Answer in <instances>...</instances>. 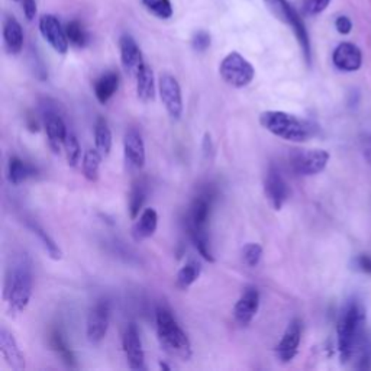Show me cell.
<instances>
[{
    "mask_svg": "<svg viewBox=\"0 0 371 371\" xmlns=\"http://www.w3.org/2000/svg\"><path fill=\"white\" fill-rule=\"evenodd\" d=\"M5 46L10 54H19L23 47V31L21 23L13 18H8L3 25Z\"/></svg>",
    "mask_w": 371,
    "mask_h": 371,
    "instance_id": "obj_23",
    "label": "cell"
},
{
    "mask_svg": "<svg viewBox=\"0 0 371 371\" xmlns=\"http://www.w3.org/2000/svg\"><path fill=\"white\" fill-rule=\"evenodd\" d=\"M147 199V189L146 184L135 183L130 193V202H128V210H130L131 219H137L139 217V212L142 210V206L146 203Z\"/></svg>",
    "mask_w": 371,
    "mask_h": 371,
    "instance_id": "obj_28",
    "label": "cell"
},
{
    "mask_svg": "<svg viewBox=\"0 0 371 371\" xmlns=\"http://www.w3.org/2000/svg\"><path fill=\"white\" fill-rule=\"evenodd\" d=\"M361 151L364 159L368 164H371V134H365L361 139Z\"/></svg>",
    "mask_w": 371,
    "mask_h": 371,
    "instance_id": "obj_41",
    "label": "cell"
},
{
    "mask_svg": "<svg viewBox=\"0 0 371 371\" xmlns=\"http://www.w3.org/2000/svg\"><path fill=\"white\" fill-rule=\"evenodd\" d=\"M202 273V265L196 260H189L179 271L176 276V286L181 290H188L192 284L199 279Z\"/></svg>",
    "mask_w": 371,
    "mask_h": 371,
    "instance_id": "obj_25",
    "label": "cell"
},
{
    "mask_svg": "<svg viewBox=\"0 0 371 371\" xmlns=\"http://www.w3.org/2000/svg\"><path fill=\"white\" fill-rule=\"evenodd\" d=\"M301 341H302V322L299 319H293L288 325L286 331H284L280 342L276 347L277 359L281 363L292 361L297 354Z\"/></svg>",
    "mask_w": 371,
    "mask_h": 371,
    "instance_id": "obj_12",
    "label": "cell"
},
{
    "mask_svg": "<svg viewBox=\"0 0 371 371\" xmlns=\"http://www.w3.org/2000/svg\"><path fill=\"white\" fill-rule=\"evenodd\" d=\"M219 74L226 84L235 89L247 88L254 80L255 70L252 64L245 60L239 52L232 51L228 54L219 66Z\"/></svg>",
    "mask_w": 371,
    "mask_h": 371,
    "instance_id": "obj_5",
    "label": "cell"
},
{
    "mask_svg": "<svg viewBox=\"0 0 371 371\" xmlns=\"http://www.w3.org/2000/svg\"><path fill=\"white\" fill-rule=\"evenodd\" d=\"M192 47L197 52H203L210 47V35L205 31H199L192 39Z\"/></svg>",
    "mask_w": 371,
    "mask_h": 371,
    "instance_id": "obj_37",
    "label": "cell"
},
{
    "mask_svg": "<svg viewBox=\"0 0 371 371\" xmlns=\"http://www.w3.org/2000/svg\"><path fill=\"white\" fill-rule=\"evenodd\" d=\"M334 66L345 73L357 71L363 64L361 50L352 42H341L332 54Z\"/></svg>",
    "mask_w": 371,
    "mask_h": 371,
    "instance_id": "obj_15",
    "label": "cell"
},
{
    "mask_svg": "<svg viewBox=\"0 0 371 371\" xmlns=\"http://www.w3.org/2000/svg\"><path fill=\"white\" fill-rule=\"evenodd\" d=\"M142 5L154 17L160 19H170L173 17V6H171L170 0H142Z\"/></svg>",
    "mask_w": 371,
    "mask_h": 371,
    "instance_id": "obj_32",
    "label": "cell"
},
{
    "mask_svg": "<svg viewBox=\"0 0 371 371\" xmlns=\"http://www.w3.org/2000/svg\"><path fill=\"white\" fill-rule=\"evenodd\" d=\"M123 150L128 161H130L134 167L142 168L146 164L147 160V154H146V144L144 139H142V135L131 128L128 130L123 138Z\"/></svg>",
    "mask_w": 371,
    "mask_h": 371,
    "instance_id": "obj_18",
    "label": "cell"
},
{
    "mask_svg": "<svg viewBox=\"0 0 371 371\" xmlns=\"http://www.w3.org/2000/svg\"><path fill=\"white\" fill-rule=\"evenodd\" d=\"M260 123L268 132L290 142H305L313 134V128L309 122L281 110L263 112Z\"/></svg>",
    "mask_w": 371,
    "mask_h": 371,
    "instance_id": "obj_4",
    "label": "cell"
},
{
    "mask_svg": "<svg viewBox=\"0 0 371 371\" xmlns=\"http://www.w3.org/2000/svg\"><path fill=\"white\" fill-rule=\"evenodd\" d=\"M365 331V309L359 297H350L339 313L337 335L342 363H347L360 350Z\"/></svg>",
    "mask_w": 371,
    "mask_h": 371,
    "instance_id": "obj_1",
    "label": "cell"
},
{
    "mask_svg": "<svg viewBox=\"0 0 371 371\" xmlns=\"http://www.w3.org/2000/svg\"><path fill=\"white\" fill-rule=\"evenodd\" d=\"M112 131L103 118H99L94 125V144L96 150L103 157H108L112 151Z\"/></svg>",
    "mask_w": 371,
    "mask_h": 371,
    "instance_id": "obj_26",
    "label": "cell"
},
{
    "mask_svg": "<svg viewBox=\"0 0 371 371\" xmlns=\"http://www.w3.org/2000/svg\"><path fill=\"white\" fill-rule=\"evenodd\" d=\"M263 257V247L257 242H250V244L244 245L242 248V261L245 265L254 268L260 264Z\"/></svg>",
    "mask_w": 371,
    "mask_h": 371,
    "instance_id": "obj_34",
    "label": "cell"
},
{
    "mask_svg": "<svg viewBox=\"0 0 371 371\" xmlns=\"http://www.w3.org/2000/svg\"><path fill=\"white\" fill-rule=\"evenodd\" d=\"M63 148L66 151V159L70 167H76L77 163L80 161V155H81V148L79 144V139L76 138L74 134L68 132L67 138L63 144Z\"/></svg>",
    "mask_w": 371,
    "mask_h": 371,
    "instance_id": "obj_33",
    "label": "cell"
},
{
    "mask_svg": "<svg viewBox=\"0 0 371 371\" xmlns=\"http://www.w3.org/2000/svg\"><path fill=\"white\" fill-rule=\"evenodd\" d=\"M119 74L117 71H108L94 81V96L99 103L106 105L119 89Z\"/></svg>",
    "mask_w": 371,
    "mask_h": 371,
    "instance_id": "obj_20",
    "label": "cell"
},
{
    "mask_svg": "<svg viewBox=\"0 0 371 371\" xmlns=\"http://www.w3.org/2000/svg\"><path fill=\"white\" fill-rule=\"evenodd\" d=\"M34 288L32 263L25 252L13 259L5 283V301L13 315L22 313L30 305Z\"/></svg>",
    "mask_w": 371,
    "mask_h": 371,
    "instance_id": "obj_2",
    "label": "cell"
},
{
    "mask_svg": "<svg viewBox=\"0 0 371 371\" xmlns=\"http://www.w3.org/2000/svg\"><path fill=\"white\" fill-rule=\"evenodd\" d=\"M289 161L297 176H317L326 168L330 152L325 150H293Z\"/></svg>",
    "mask_w": 371,
    "mask_h": 371,
    "instance_id": "obj_6",
    "label": "cell"
},
{
    "mask_svg": "<svg viewBox=\"0 0 371 371\" xmlns=\"http://www.w3.org/2000/svg\"><path fill=\"white\" fill-rule=\"evenodd\" d=\"M265 2L280 19L286 22H289L290 18L296 13V10L286 2V0H265Z\"/></svg>",
    "mask_w": 371,
    "mask_h": 371,
    "instance_id": "obj_35",
    "label": "cell"
},
{
    "mask_svg": "<svg viewBox=\"0 0 371 371\" xmlns=\"http://www.w3.org/2000/svg\"><path fill=\"white\" fill-rule=\"evenodd\" d=\"M137 94L141 102H152L155 97V81L151 67L146 63L137 74Z\"/></svg>",
    "mask_w": 371,
    "mask_h": 371,
    "instance_id": "obj_22",
    "label": "cell"
},
{
    "mask_svg": "<svg viewBox=\"0 0 371 371\" xmlns=\"http://www.w3.org/2000/svg\"><path fill=\"white\" fill-rule=\"evenodd\" d=\"M109 317H110L109 302L101 301L92 308L88 317V326H86L88 339L92 344H99V342L105 338L109 328Z\"/></svg>",
    "mask_w": 371,
    "mask_h": 371,
    "instance_id": "obj_10",
    "label": "cell"
},
{
    "mask_svg": "<svg viewBox=\"0 0 371 371\" xmlns=\"http://www.w3.org/2000/svg\"><path fill=\"white\" fill-rule=\"evenodd\" d=\"M215 193L209 188L201 194H197L190 205L188 215V230L192 232H208V223L213 205Z\"/></svg>",
    "mask_w": 371,
    "mask_h": 371,
    "instance_id": "obj_7",
    "label": "cell"
},
{
    "mask_svg": "<svg viewBox=\"0 0 371 371\" xmlns=\"http://www.w3.org/2000/svg\"><path fill=\"white\" fill-rule=\"evenodd\" d=\"M119 48H121V61L126 71V74L131 77H137L141 67L146 64L142 59V52L131 35H122L119 39Z\"/></svg>",
    "mask_w": 371,
    "mask_h": 371,
    "instance_id": "obj_16",
    "label": "cell"
},
{
    "mask_svg": "<svg viewBox=\"0 0 371 371\" xmlns=\"http://www.w3.org/2000/svg\"><path fill=\"white\" fill-rule=\"evenodd\" d=\"M354 265L357 270L363 271V273L371 274V257L370 255H359L354 260Z\"/></svg>",
    "mask_w": 371,
    "mask_h": 371,
    "instance_id": "obj_39",
    "label": "cell"
},
{
    "mask_svg": "<svg viewBox=\"0 0 371 371\" xmlns=\"http://www.w3.org/2000/svg\"><path fill=\"white\" fill-rule=\"evenodd\" d=\"M0 352H2L6 364L15 371L25 368V357L18 345V342L6 328L0 330Z\"/></svg>",
    "mask_w": 371,
    "mask_h": 371,
    "instance_id": "obj_17",
    "label": "cell"
},
{
    "mask_svg": "<svg viewBox=\"0 0 371 371\" xmlns=\"http://www.w3.org/2000/svg\"><path fill=\"white\" fill-rule=\"evenodd\" d=\"M103 155L99 152L96 148L94 150H88L83 155V174L89 181H97L99 180V170H101V163H102Z\"/></svg>",
    "mask_w": 371,
    "mask_h": 371,
    "instance_id": "obj_27",
    "label": "cell"
},
{
    "mask_svg": "<svg viewBox=\"0 0 371 371\" xmlns=\"http://www.w3.org/2000/svg\"><path fill=\"white\" fill-rule=\"evenodd\" d=\"M44 123L50 147L54 150V152H60V148L63 147L68 134L64 121L57 112L47 110L44 113Z\"/></svg>",
    "mask_w": 371,
    "mask_h": 371,
    "instance_id": "obj_19",
    "label": "cell"
},
{
    "mask_svg": "<svg viewBox=\"0 0 371 371\" xmlns=\"http://www.w3.org/2000/svg\"><path fill=\"white\" fill-rule=\"evenodd\" d=\"M264 193L274 210H280L290 196L288 181L284 180L281 171L274 166H271L267 170L264 179Z\"/></svg>",
    "mask_w": 371,
    "mask_h": 371,
    "instance_id": "obj_9",
    "label": "cell"
},
{
    "mask_svg": "<svg viewBox=\"0 0 371 371\" xmlns=\"http://www.w3.org/2000/svg\"><path fill=\"white\" fill-rule=\"evenodd\" d=\"M66 34H67L70 44H73L74 47L83 48V47L88 46L89 37H88V32L84 31V28L81 26L80 22H77V21L68 22L66 26Z\"/></svg>",
    "mask_w": 371,
    "mask_h": 371,
    "instance_id": "obj_30",
    "label": "cell"
},
{
    "mask_svg": "<svg viewBox=\"0 0 371 371\" xmlns=\"http://www.w3.org/2000/svg\"><path fill=\"white\" fill-rule=\"evenodd\" d=\"M34 176H37V168L34 166L21 160L19 157H10L8 166V179L12 184L19 186Z\"/></svg>",
    "mask_w": 371,
    "mask_h": 371,
    "instance_id": "obj_24",
    "label": "cell"
},
{
    "mask_svg": "<svg viewBox=\"0 0 371 371\" xmlns=\"http://www.w3.org/2000/svg\"><path fill=\"white\" fill-rule=\"evenodd\" d=\"M331 0H302L303 12L309 17H315L322 13L328 6H330Z\"/></svg>",
    "mask_w": 371,
    "mask_h": 371,
    "instance_id": "obj_36",
    "label": "cell"
},
{
    "mask_svg": "<svg viewBox=\"0 0 371 371\" xmlns=\"http://www.w3.org/2000/svg\"><path fill=\"white\" fill-rule=\"evenodd\" d=\"M337 31L342 35H348L352 31V22L348 17H338L335 21Z\"/></svg>",
    "mask_w": 371,
    "mask_h": 371,
    "instance_id": "obj_38",
    "label": "cell"
},
{
    "mask_svg": "<svg viewBox=\"0 0 371 371\" xmlns=\"http://www.w3.org/2000/svg\"><path fill=\"white\" fill-rule=\"evenodd\" d=\"M22 9L28 21H32L37 15V3L35 0H22Z\"/></svg>",
    "mask_w": 371,
    "mask_h": 371,
    "instance_id": "obj_40",
    "label": "cell"
},
{
    "mask_svg": "<svg viewBox=\"0 0 371 371\" xmlns=\"http://www.w3.org/2000/svg\"><path fill=\"white\" fill-rule=\"evenodd\" d=\"M39 31L57 52L66 54L68 51L70 41L67 38L66 30H63L60 21L54 15H44L39 19Z\"/></svg>",
    "mask_w": 371,
    "mask_h": 371,
    "instance_id": "obj_13",
    "label": "cell"
},
{
    "mask_svg": "<svg viewBox=\"0 0 371 371\" xmlns=\"http://www.w3.org/2000/svg\"><path fill=\"white\" fill-rule=\"evenodd\" d=\"M51 347L57 351V354L61 357L64 363H67L71 367L76 365L74 355H73V352H71V350L68 348L67 342H66V339H64V337L61 335L60 331H54L51 334Z\"/></svg>",
    "mask_w": 371,
    "mask_h": 371,
    "instance_id": "obj_31",
    "label": "cell"
},
{
    "mask_svg": "<svg viewBox=\"0 0 371 371\" xmlns=\"http://www.w3.org/2000/svg\"><path fill=\"white\" fill-rule=\"evenodd\" d=\"M157 322V335L161 348L183 361L190 360L192 357V344L189 337L181 330L177 319L173 317L167 308H159L155 313Z\"/></svg>",
    "mask_w": 371,
    "mask_h": 371,
    "instance_id": "obj_3",
    "label": "cell"
},
{
    "mask_svg": "<svg viewBox=\"0 0 371 371\" xmlns=\"http://www.w3.org/2000/svg\"><path fill=\"white\" fill-rule=\"evenodd\" d=\"M260 308V293L255 288L250 286L241 293L234 306V318L241 326H248L255 318Z\"/></svg>",
    "mask_w": 371,
    "mask_h": 371,
    "instance_id": "obj_14",
    "label": "cell"
},
{
    "mask_svg": "<svg viewBox=\"0 0 371 371\" xmlns=\"http://www.w3.org/2000/svg\"><path fill=\"white\" fill-rule=\"evenodd\" d=\"M159 88L161 102L166 106L168 115L179 121L183 115V96L177 79L171 74H161Z\"/></svg>",
    "mask_w": 371,
    "mask_h": 371,
    "instance_id": "obj_8",
    "label": "cell"
},
{
    "mask_svg": "<svg viewBox=\"0 0 371 371\" xmlns=\"http://www.w3.org/2000/svg\"><path fill=\"white\" fill-rule=\"evenodd\" d=\"M159 226V213L155 209L147 208L142 210L138 221L132 228V237L135 241H144L151 238Z\"/></svg>",
    "mask_w": 371,
    "mask_h": 371,
    "instance_id": "obj_21",
    "label": "cell"
},
{
    "mask_svg": "<svg viewBox=\"0 0 371 371\" xmlns=\"http://www.w3.org/2000/svg\"><path fill=\"white\" fill-rule=\"evenodd\" d=\"M122 344L128 365L132 370H146V354L144 350H142L139 331L135 323H130L126 326Z\"/></svg>",
    "mask_w": 371,
    "mask_h": 371,
    "instance_id": "obj_11",
    "label": "cell"
},
{
    "mask_svg": "<svg viewBox=\"0 0 371 371\" xmlns=\"http://www.w3.org/2000/svg\"><path fill=\"white\" fill-rule=\"evenodd\" d=\"M28 226H30L31 231L39 238V241L42 242V245H44L46 251L48 252V255L51 257V259L52 260H60L61 257H63V252L59 248V245L55 244V241L44 230H42V228L39 225L31 222V223H28Z\"/></svg>",
    "mask_w": 371,
    "mask_h": 371,
    "instance_id": "obj_29",
    "label": "cell"
}]
</instances>
